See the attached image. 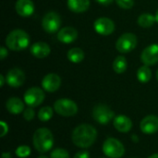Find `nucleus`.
<instances>
[{
  "label": "nucleus",
  "instance_id": "nucleus-1",
  "mask_svg": "<svg viewBox=\"0 0 158 158\" xmlns=\"http://www.w3.org/2000/svg\"><path fill=\"white\" fill-rule=\"evenodd\" d=\"M97 138L95 128L90 124H81L76 127L71 134L72 143L79 148L86 149L91 147Z\"/></svg>",
  "mask_w": 158,
  "mask_h": 158
},
{
  "label": "nucleus",
  "instance_id": "nucleus-2",
  "mask_svg": "<svg viewBox=\"0 0 158 158\" xmlns=\"http://www.w3.org/2000/svg\"><path fill=\"white\" fill-rule=\"evenodd\" d=\"M32 143L35 150L44 154L52 149L54 145V137L47 128H40L35 131L32 137Z\"/></svg>",
  "mask_w": 158,
  "mask_h": 158
},
{
  "label": "nucleus",
  "instance_id": "nucleus-3",
  "mask_svg": "<svg viewBox=\"0 0 158 158\" xmlns=\"http://www.w3.org/2000/svg\"><path fill=\"white\" fill-rule=\"evenodd\" d=\"M6 44L12 51L24 50L30 44V36L23 30H13L7 34L6 38Z\"/></svg>",
  "mask_w": 158,
  "mask_h": 158
},
{
  "label": "nucleus",
  "instance_id": "nucleus-4",
  "mask_svg": "<svg viewBox=\"0 0 158 158\" xmlns=\"http://www.w3.org/2000/svg\"><path fill=\"white\" fill-rule=\"evenodd\" d=\"M103 153L109 158H121L125 154L122 143L115 138H107L102 146Z\"/></svg>",
  "mask_w": 158,
  "mask_h": 158
},
{
  "label": "nucleus",
  "instance_id": "nucleus-5",
  "mask_svg": "<svg viewBox=\"0 0 158 158\" xmlns=\"http://www.w3.org/2000/svg\"><path fill=\"white\" fill-rule=\"evenodd\" d=\"M55 111L62 117H73L78 112L77 104L68 98H61L54 104Z\"/></svg>",
  "mask_w": 158,
  "mask_h": 158
},
{
  "label": "nucleus",
  "instance_id": "nucleus-6",
  "mask_svg": "<svg viewBox=\"0 0 158 158\" xmlns=\"http://www.w3.org/2000/svg\"><path fill=\"white\" fill-rule=\"evenodd\" d=\"M93 118L99 124L106 125L113 118H115V113L106 105L99 104L93 109Z\"/></svg>",
  "mask_w": 158,
  "mask_h": 158
},
{
  "label": "nucleus",
  "instance_id": "nucleus-7",
  "mask_svg": "<svg viewBox=\"0 0 158 158\" xmlns=\"http://www.w3.org/2000/svg\"><path fill=\"white\" fill-rule=\"evenodd\" d=\"M137 37L135 34L127 32L122 34L116 43V48L119 53L126 54L131 52L137 45Z\"/></svg>",
  "mask_w": 158,
  "mask_h": 158
},
{
  "label": "nucleus",
  "instance_id": "nucleus-8",
  "mask_svg": "<svg viewBox=\"0 0 158 158\" xmlns=\"http://www.w3.org/2000/svg\"><path fill=\"white\" fill-rule=\"evenodd\" d=\"M60 26H61V18L56 12L50 11L46 13L43 18L42 27L48 33H55L58 31Z\"/></svg>",
  "mask_w": 158,
  "mask_h": 158
},
{
  "label": "nucleus",
  "instance_id": "nucleus-9",
  "mask_svg": "<svg viewBox=\"0 0 158 158\" xmlns=\"http://www.w3.org/2000/svg\"><path fill=\"white\" fill-rule=\"evenodd\" d=\"M44 93L39 87H31L28 89L24 94V102L28 106L35 107L40 106L44 100Z\"/></svg>",
  "mask_w": 158,
  "mask_h": 158
},
{
  "label": "nucleus",
  "instance_id": "nucleus-10",
  "mask_svg": "<svg viewBox=\"0 0 158 158\" xmlns=\"http://www.w3.org/2000/svg\"><path fill=\"white\" fill-rule=\"evenodd\" d=\"M94 31L101 35H109L115 31V23L112 19L102 17L97 19L94 23Z\"/></svg>",
  "mask_w": 158,
  "mask_h": 158
},
{
  "label": "nucleus",
  "instance_id": "nucleus-11",
  "mask_svg": "<svg viewBox=\"0 0 158 158\" xmlns=\"http://www.w3.org/2000/svg\"><path fill=\"white\" fill-rule=\"evenodd\" d=\"M142 62L146 66H153L158 62V44H152L143 51Z\"/></svg>",
  "mask_w": 158,
  "mask_h": 158
},
{
  "label": "nucleus",
  "instance_id": "nucleus-12",
  "mask_svg": "<svg viewBox=\"0 0 158 158\" xmlns=\"http://www.w3.org/2000/svg\"><path fill=\"white\" fill-rule=\"evenodd\" d=\"M24 81H25V74L21 69L18 68H13L9 69L8 72L6 73V81L10 87L18 88L24 83Z\"/></svg>",
  "mask_w": 158,
  "mask_h": 158
},
{
  "label": "nucleus",
  "instance_id": "nucleus-13",
  "mask_svg": "<svg viewBox=\"0 0 158 158\" xmlns=\"http://www.w3.org/2000/svg\"><path fill=\"white\" fill-rule=\"evenodd\" d=\"M61 85V78L56 73L45 75L42 81V87L48 93H54L59 89Z\"/></svg>",
  "mask_w": 158,
  "mask_h": 158
},
{
  "label": "nucleus",
  "instance_id": "nucleus-14",
  "mask_svg": "<svg viewBox=\"0 0 158 158\" xmlns=\"http://www.w3.org/2000/svg\"><path fill=\"white\" fill-rule=\"evenodd\" d=\"M140 129L144 134H154L158 131V117L149 115L143 118L140 123Z\"/></svg>",
  "mask_w": 158,
  "mask_h": 158
},
{
  "label": "nucleus",
  "instance_id": "nucleus-15",
  "mask_svg": "<svg viewBox=\"0 0 158 158\" xmlns=\"http://www.w3.org/2000/svg\"><path fill=\"white\" fill-rule=\"evenodd\" d=\"M17 13L24 18L30 17L34 12V4L31 0H18L15 5Z\"/></svg>",
  "mask_w": 158,
  "mask_h": 158
},
{
  "label": "nucleus",
  "instance_id": "nucleus-16",
  "mask_svg": "<svg viewBox=\"0 0 158 158\" xmlns=\"http://www.w3.org/2000/svg\"><path fill=\"white\" fill-rule=\"evenodd\" d=\"M113 125L118 131L127 133L132 128V121L129 117L125 115H118L115 117L113 120Z\"/></svg>",
  "mask_w": 158,
  "mask_h": 158
},
{
  "label": "nucleus",
  "instance_id": "nucleus-17",
  "mask_svg": "<svg viewBox=\"0 0 158 158\" xmlns=\"http://www.w3.org/2000/svg\"><path fill=\"white\" fill-rule=\"evenodd\" d=\"M78 37V31L73 27H65L57 32V40L63 44H71Z\"/></svg>",
  "mask_w": 158,
  "mask_h": 158
},
{
  "label": "nucleus",
  "instance_id": "nucleus-18",
  "mask_svg": "<svg viewBox=\"0 0 158 158\" xmlns=\"http://www.w3.org/2000/svg\"><path fill=\"white\" fill-rule=\"evenodd\" d=\"M30 51L33 56H35L37 58H44L47 56H49V54L51 52V48L46 43L37 42V43H34L31 46Z\"/></svg>",
  "mask_w": 158,
  "mask_h": 158
},
{
  "label": "nucleus",
  "instance_id": "nucleus-19",
  "mask_svg": "<svg viewBox=\"0 0 158 158\" xmlns=\"http://www.w3.org/2000/svg\"><path fill=\"white\" fill-rule=\"evenodd\" d=\"M6 110L13 115H19L24 111V103L19 97H11L6 103Z\"/></svg>",
  "mask_w": 158,
  "mask_h": 158
},
{
  "label": "nucleus",
  "instance_id": "nucleus-20",
  "mask_svg": "<svg viewBox=\"0 0 158 158\" xmlns=\"http://www.w3.org/2000/svg\"><path fill=\"white\" fill-rule=\"evenodd\" d=\"M68 6L75 13L84 12L90 6V0H68Z\"/></svg>",
  "mask_w": 158,
  "mask_h": 158
},
{
  "label": "nucleus",
  "instance_id": "nucleus-21",
  "mask_svg": "<svg viewBox=\"0 0 158 158\" xmlns=\"http://www.w3.org/2000/svg\"><path fill=\"white\" fill-rule=\"evenodd\" d=\"M67 56L70 62L77 64V63L81 62L84 59V53L81 48L74 47V48H71L70 50H69Z\"/></svg>",
  "mask_w": 158,
  "mask_h": 158
},
{
  "label": "nucleus",
  "instance_id": "nucleus-22",
  "mask_svg": "<svg viewBox=\"0 0 158 158\" xmlns=\"http://www.w3.org/2000/svg\"><path fill=\"white\" fill-rule=\"evenodd\" d=\"M127 66H128L127 60L123 56H117L113 62V69L118 74L124 73L127 69Z\"/></svg>",
  "mask_w": 158,
  "mask_h": 158
},
{
  "label": "nucleus",
  "instance_id": "nucleus-23",
  "mask_svg": "<svg viewBox=\"0 0 158 158\" xmlns=\"http://www.w3.org/2000/svg\"><path fill=\"white\" fill-rule=\"evenodd\" d=\"M156 16L151 13H143L138 18V24L143 28H149L156 22Z\"/></svg>",
  "mask_w": 158,
  "mask_h": 158
},
{
  "label": "nucleus",
  "instance_id": "nucleus-24",
  "mask_svg": "<svg viewBox=\"0 0 158 158\" xmlns=\"http://www.w3.org/2000/svg\"><path fill=\"white\" fill-rule=\"evenodd\" d=\"M151 78H152V71L148 66L144 65L139 68L137 71V79L140 82L146 83L151 80Z\"/></svg>",
  "mask_w": 158,
  "mask_h": 158
},
{
  "label": "nucleus",
  "instance_id": "nucleus-25",
  "mask_svg": "<svg viewBox=\"0 0 158 158\" xmlns=\"http://www.w3.org/2000/svg\"><path fill=\"white\" fill-rule=\"evenodd\" d=\"M53 117V109L51 106H44L42 107L38 112V118L41 121L46 122L50 120Z\"/></svg>",
  "mask_w": 158,
  "mask_h": 158
},
{
  "label": "nucleus",
  "instance_id": "nucleus-26",
  "mask_svg": "<svg viewBox=\"0 0 158 158\" xmlns=\"http://www.w3.org/2000/svg\"><path fill=\"white\" fill-rule=\"evenodd\" d=\"M16 156L19 158H26L31 155V148L28 145H20L16 149Z\"/></svg>",
  "mask_w": 158,
  "mask_h": 158
},
{
  "label": "nucleus",
  "instance_id": "nucleus-27",
  "mask_svg": "<svg viewBox=\"0 0 158 158\" xmlns=\"http://www.w3.org/2000/svg\"><path fill=\"white\" fill-rule=\"evenodd\" d=\"M50 158H69V154L63 148H56L51 152Z\"/></svg>",
  "mask_w": 158,
  "mask_h": 158
},
{
  "label": "nucleus",
  "instance_id": "nucleus-28",
  "mask_svg": "<svg viewBox=\"0 0 158 158\" xmlns=\"http://www.w3.org/2000/svg\"><path fill=\"white\" fill-rule=\"evenodd\" d=\"M118 6L123 9H130L134 5V0H116Z\"/></svg>",
  "mask_w": 158,
  "mask_h": 158
},
{
  "label": "nucleus",
  "instance_id": "nucleus-29",
  "mask_svg": "<svg viewBox=\"0 0 158 158\" xmlns=\"http://www.w3.org/2000/svg\"><path fill=\"white\" fill-rule=\"evenodd\" d=\"M34 116H35V112H34V109L33 107H27L26 109H24L23 111V118L27 120V121H31L34 118Z\"/></svg>",
  "mask_w": 158,
  "mask_h": 158
},
{
  "label": "nucleus",
  "instance_id": "nucleus-30",
  "mask_svg": "<svg viewBox=\"0 0 158 158\" xmlns=\"http://www.w3.org/2000/svg\"><path fill=\"white\" fill-rule=\"evenodd\" d=\"M73 158H90V154L89 152L83 150V151H80V152H77L74 156Z\"/></svg>",
  "mask_w": 158,
  "mask_h": 158
},
{
  "label": "nucleus",
  "instance_id": "nucleus-31",
  "mask_svg": "<svg viewBox=\"0 0 158 158\" xmlns=\"http://www.w3.org/2000/svg\"><path fill=\"white\" fill-rule=\"evenodd\" d=\"M0 124H1V129H2L1 130V137H4L8 131V126L5 121H1Z\"/></svg>",
  "mask_w": 158,
  "mask_h": 158
},
{
  "label": "nucleus",
  "instance_id": "nucleus-32",
  "mask_svg": "<svg viewBox=\"0 0 158 158\" xmlns=\"http://www.w3.org/2000/svg\"><path fill=\"white\" fill-rule=\"evenodd\" d=\"M8 53H7V49L4 46H2L0 48V58L1 60H4L6 58V56H7Z\"/></svg>",
  "mask_w": 158,
  "mask_h": 158
},
{
  "label": "nucleus",
  "instance_id": "nucleus-33",
  "mask_svg": "<svg viewBox=\"0 0 158 158\" xmlns=\"http://www.w3.org/2000/svg\"><path fill=\"white\" fill-rule=\"evenodd\" d=\"M96 2H98L99 4L101 5H105V6H107L109 4H111L114 0H95Z\"/></svg>",
  "mask_w": 158,
  "mask_h": 158
},
{
  "label": "nucleus",
  "instance_id": "nucleus-34",
  "mask_svg": "<svg viewBox=\"0 0 158 158\" xmlns=\"http://www.w3.org/2000/svg\"><path fill=\"white\" fill-rule=\"evenodd\" d=\"M1 158H11V154L6 152V153H3L2 154V157Z\"/></svg>",
  "mask_w": 158,
  "mask_h": 158
},
{
  "label": "nucleus",
  "instance_id": "nucleus-35",
  "mask_svg": "<svg viewBox=\"0 0 158 158\" xmlns=\"http://www.w3.org/2000/svg\"><path fill=\"white\" fill-rule=\"evenodd\" d=\"M4 84H5V78H4L3 75H0V86L3 87Z\"/></svg>",
  "mask_w": 158,
  "mask_h": 158
},
{
  "label": "nucleus",
  "instance_id": "nucleus-36",
  "mask_svg": "<svg viewBox=\"0 0 158 158\" xmlns=\"http://www.w3.org/2000/svg\"><path fill=\"white\" fill-rule=\"evenodd\" d=\"M131 140H132L134 143H138V142H139V138H138V136H137L136 134L131 135Z\"/></svg>",
  "mask_w": 158,
  "mask_h": 158
},
{
  "label": "nucleus",
  "instance_id": "nucleus-37",
  "mask_svg": "<svg viewBox=\"0 0 158 158\" xmlns=\"http://www.w3.org/2000/svg\"><path fill=\"white\" fill-rule=\"evenodd\" d=\"M148 158H158V154H154V155H152L151 156H149Z\"/></svg>",
  "mask_w": 158,
  "mask_h": 158
},
{
  "label": "nucleus",
  "instance_id": "nucleus-38",
  "mask_svg": "<svg viewBox=\"0 0 158 158\" xmlns=\"http://www.w3.org/2000/svg\"><path fill=\"white\" fill-rule=\"evenodd\" d=\"M156 22L158 23V9L157 11H156Z\"/></svg>",
  "mask_w": 158,
  "mask_h": 158
},
{
  "label": "nucleus",
  "instance_id": "nucleus-39",
  "mask_svg": "<svg viewBox=\"0 0 158 158\" xmlns=\"http://www.w3.org/2000/svg\"><path fill=\"white\" fill-rule=\"evenodd\" d=\"M38 158H48L47 156H40Z\"/></svg>",
  "mask_w": 158,
  "mask_h": 158
},
{
  "label": "nucleus",
  "instance_id": "nucleus-40",
  "mask_svg": "<svg viewBox=\"0 0 158 158\" xmlns=\"http://www.w3.org/2000/svg\"><path fill=\"white\" fill-rule=\"evenodd\" d=\"M156 79H157V81H158V69H157V71H156Z\"/></svg>",
  "mask_w": 158,
  "mask_h": 158
}]
</instances>
